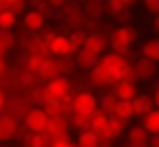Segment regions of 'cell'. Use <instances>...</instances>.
I'll use <instances>...</instances> for the list:
<instances>
[{"label": "cell", "instance_id": "obj_1", "mask_svg": "<svg viewBox=\"0 0 159 147\" xmlns=\"http://www.w3.org/2000/svg\"><path fill=\"white\" fill-rule=\"evenodd\" d=\"M97 64L102 66L104 73H106L108 88L115 86L117 81H135L133 70H130V64L126 61L124 55H117V53H104V55H99Z\"/></svg>", "mask_w": 159, "mask_h": 147}, {"label": "cell", "instance_id": "obj_2", "mask_svg": "<svg viewBox=\"0 0 159 147\" xmlns=\"http://www.w3.org/2000/svg\"><path fill=\"white\" fill-rule=\"evenodd\" d=\"M71 106H73V114H86V116H91L99 108V99L93 92H75L73 99H71Z\"/></svg>", "mask_w": 159, "mask_h": 147}, {"label": "cell", "instance_id": "obj_3", "mask_svg": "<svg viewBox=\"0 0 159 147\" xmlns=\"http://www.w3.org/2000/svg\"><path fill=\"white\" fill-rule=\"evenodd\" d=\"M130 70H133V77H135V81L139 79V81H150L155 75H157V70H159V64L157 61H150V59H135V64H130Z\"/></svg>", "mask_w": 159, "mask_h": 147}, {"label": "cell", "instance_id": "obj_4", "mask_svg": "<svg viewBox=\"0 0 159 147\" xmlns=\"http://www.w3.org/2000/svg\"><path fill=\"white\" fill-rule=\"evenodd\" d=\"M47 86V90H49V94H51V99H64L66 94H71V90H73V83H71V77H64V75H57L55 79H51L49 83H44Z\"/></svg>", "mask_w": 159, "mask_h": 147}, {"label": "cell", "instance_id": "obj_5", "mask_svg": "<svg viewBox=\"0 0 159 147\" xmlns=\"http://www.w3.org/2000/svg\"><path fill=\"white\" fill-rule=\"evenodd\" d=\"M22 125L27 128V132H44L47 128V114L42 108H31L25 116H22Z\"/></svg>", "mask_w": 159, "mask_h": 147}, {"label": "cell", "instance_id": "obj_6", "mask_svg": "<svg viewBox=\"0 0 159 147\" xmlns=\"http://www.w3.org/2000/svg\"><path fill=\"white\" fill-rule=\"evenodd\" d=\"M62 18H64V22L75 31V29H82V24L86 22V13H84V9L80 7V5H75V2H69L64 9H62Z\"/></svg>", "mask_w": 159, "mask_h": 147}, {"label": "cell", "instance_id": "obj_7", "mask_svg": "<svg viewBox=\"0 0 159 147\" xmlns=\"http://www.w3.org/2000/svg\"><path fill=\"white\" fill-rule=\"evenodd\" d=\"M47 24V15L42 11H35V9H29L25 11L22 15V29L29 31V33H35V31H42Z\"/></svg>", "mask_w": 159, "mask_h": 147}, {"label": "cell", "instance_id": "obj_8", "mask_svg": "<svg viewBox=\"0 0 159 147\" xmlns=\"http://www.w3.org/2000/svg\"><path fill=\"white\" fill-rule=\"evenodd\" d=\"M84 48H89L91 53H95L97 57L99 55H104L106 53V48H108V37L102 33V31H95V33H89V37H86V44H84Z\"/></svg>", "mask_w": 159, "mask_h": 147}, {"label": "cell", "instance_id": "obj_9", "mask_svg": "<svg viewBox=\"0 0 159 147\" xmlns=\"http://www.w3.org/2000/svg\"><path fill=\"white\" fill-rule=\"evenodd\" d=\"M73 59H75V70H84V73H89L95 64H97V55L95 53H91L89 48H80V51H75L73 53Z\"/></svg>", "mask_w": 159, "mask_h": 147}, {"label": "cell", "instance_id": "obj_10", "mask_svg": "<svg viewBox=\"0 0 159 147\" xmlns=\"http://www.w3.org/2000/svg\"><path fill=\"white\" fill-rule=\"evenodd\" d=\"M35 75H38V81L42 83V86H44V83H49L51 79H55V77L60 75L55 57H49V59H44L42 64H40V68L35 70Z\"/></svg>", "mask_w": 159, "mask_h": 147}, {"label": "cell", "instance_id": "obj_11", "mask_svg": "<svg viewBox=\"0 0 159 147\" xmlns=\"http://www.w3.org/2000/svg\"><path fill=\"white\" fill-rule=\"evenodd\" d=\"M130 103H133V116H137V119H144L155 106H152V97L150 94H135L133 99H130Z\"/></svg>", "mask_w": 159, "mask_h": 147}, {"label": "cell", "instance_id": "obj_12", "mask_svg": "<svg viewBox=\"0 0 159 147\" xmlns=\"http://www.w3.org/2000/svg\"><path fill=\"white\" fill-rule=\"evenodd\" d=\"M49 53L53 57H64V55H73V48H71V42H69V35H53L51 44H49Z\"/></svg>", "mask_w": 159, "mask_h": 147}, {"label": "cell", "instance_id": "obj_13", "mask_svg": "<svg viewBox=\"0 0 159 147\" xmlns=\"http://www.w3.org/2000/svg\"><path fill=\"white\" fill-rule=\"evenodd\" d=\"M18 119L9 114H0V143H7L18 134Z\"/></svg>", "mask_w": 159, "mask_h": 147}, {"label": "cell", "instance_id": "obj_14", "mask_svg": "<svg viewBox=\"0 0 159 147\" xmlns=\"http://www.w3.org/2000/svg\"><path fill=\"white\" fill-rule=\"evenodd\" d=\"M69 128H71V119H66V116H47V128H44V132H47L49 136L69 132Z\"/></svg>", "mask_w": 159, "mask_h": 147}, {"label": "cell", "instance_id": "obj_15", "mask_svg": "<svg viewBox=\"0 0 159 147\" xmlns=\"http://www.w3.org/2000/svg\"><path fill=\"white\" fill-rule=\"evenodd\" d=\"M108 48L113 53H117V55H124V57H128V53H130V44H128L122 35H119L117 29H113L108 33Z\"/></svg>", "mask_w": 159, "mask_h": 147}, {"label": "cell", "instance_id": "obj_16", "mask_svg": "<svg viewBox=\"0 0 159 147\" xmlns=\"http://www.w3.org/2000/svg\"><path fill=\"white\" fill-rule=\"evenodd\" d=\"M113 94L119 99V101H130L135 94H137V86H135V81H117L115 86H111Z\"/></svg>", "mask_w": 159, "mask_h": 147}, {"label": "cell", "instance_id": "obj_17", "mask_svg": "<svg viewBox=\"0 0 159 147\" xmlns=\"http://www.w3.org/2000/svg\"><path fill=\"white\" fill-rule=\"evenodd\" d=\"M44 59H49V57H44L42 53H38V51H25L20 61H22V68H25V70H33V73H35Z\"/></svg>", "mask_w": 159, "mask_h": 147}, {"label": "cell", "instance_id": "obj_18", "mask_svg": "<svg viewBox=\"0 0 159 147\" xmlns=\"http://www.w3.org/2000/svg\"><path fill=\"white\" fill-rule=\"evenodd\" d=\"M126 138H128L130 145L146 147V143H148V132L144 130V125H133V128L126 130Z\"/></svg>", "mask_w": 159, "mask_h": 147}, {"label": "cell", "instance_id": "obj_19", "mask_svg": "<svg viewBox=\"0 0 159 147\" xmlns=\"http://www.w3.org/2000/svg\"><path fill=\"white\" fill-rule=\"evenodd\" d=\"M22 145L25 147H49L51 145V136L47 132H27Z\"/></svg>", "mask_w": 159, "mask_h": 147}, {"label": "cell", "instance_id": "obj_20", "mask_svg": "<svg viewBox=\"0 0 159 147\" xmlns=\"http://www.w3.org/2000/svg\"><path fill=\"white\" fill-rule=\"evenodd\" d=\"M89 83H91V86H95V88H108L106 73H104V68L99 66V64H95V66L89 70Z\"/></svg>", "mask_w": 159, "mask_h": 147}, {"label": "cell", "instance_id": "obj_21", "mask_svg": "<svg viewBox=\"0 0 159 147\" xmlns=\"http://www.w3.org/2000/svg\"><path fill=\"white\" fill-rule=\"evenodd\" d=\"M18 83H20V88H22L25 92H29V90H33V88H38L40 86V81H38V75L33 73V70H20V75H18Z\"/></svg>", "mask_w": 159, "mask_h": 147}, {"label": "cell", "instance_id": "obj_22", "mask_svg": "<svg viewBox=\"0 0 159 147\" xmlns=\"http://www.w3.org/2000/svg\"><path fill=\"white\" fill-rule=\"evenodd\" d=\"M142 57H144V59H150V61H157V64H159V37H150V40L144 42Z\"/></svg>", "mask_w": 159, "mask_h": 147}, {"label": "cell", "instance_id": "obj_23", "mask_svg": "<svg viewBox=\"0 0 159 147\" xmlns=\"http://www.w3.org/2000/svg\"><path fill=\"white\" fill-rule=\"evenodd\" d=\"M108 130H111V136H113V141H117V138L122 136V134H126L128 125H126V121H124L122 116L113 114V116H108Z\"/></svg>", "mask_w": 159, "mask_h": 147}, {"label": "cell", "instance_id": "obj_24", "mask_svg": "<svg viewBox=\"0 0 159 147\" xmlns=\"http://www.w3.org/2000/svg\"><path fill=\"white\" fill-rule=\"evenodd\" d=\"M97 143H99V138H97V134L95 132H91V130H84V132H77V138H75V147H97Z\"/></svg>", "mask_w": 159, "mask_h": 147}, {"label": "cell", "instance_id": "obj_25", "mask_svg": "<svg viewBox=\"0 0 159 147\" xmlns=\"http://www.w3.org/2000/svg\"><path fill=\"white\" fill-rule=\"evenodd\" d=\"M142 121H144V123H142L144 130H146L148 134H159V110H157V108H152Z\"/></svg>", "mask_w": 159, "mask_h": 147}, {"label": "cell", "instance_id": "obj_26", "mask_svg": "<svg viewBox=\"0 0 159 147\" xmlns=\"http://www.w3.org/2000/svg\"><path fill=\"white\" fill-rule=\"evenodd\" d=\"M108 125V114L102 110V108H97L93 114H91V132H99V130H104Z\"/></svg>", "mask_w": 159, "mask_h": 147}, {"label": "cell", "instance_id": "obj_27", "mask_svg": "<svg viewBox=\"0 0 159 147\" xmlns=\"http://www.w3.org/2000/svg\"><path fill=\"white\" fill-rule=\"evenodd\" d=\"M16 24H18V13H13L11 9H0V29L13 31Z\"/></svg>", "mask_w": 159, "mask_h": 147}, {"label": "cell", "instance_id": "obj_28", "mask_svg": "<svg viewBox=\"0 0 159 147\" xmlns=\"http://www.w3.org/2000/svg\"><path fill=\"white\" fill-rule=\"evenodd\" d=\"M55 61H57V70H60V75H64V77H71V75L75 73V59H73V55L55 57Z\"/></svg>", "mask_w": 159, "mask_h": 147}, {"label": "cell", "instance_id": "obj_29", "mask_svg": "<svg viewBox=\"0 0 159 147\" xmlns=\"http://www.w3.org/2000/svg\"><path fill=\"white\" fill-rule=\"evenodd\" d=\"M86 37H89V33L80 31V29H75V31H71V33H69V42H71V48H73V53H75V51H80V48H84V44H86Z\"/></svg>", "mask_w": 159, "mask_h": 147}, {"label": "cell", "instance_id": "obj_30", "mask_svg": "<svg viewBox=\"0 0 159 147\" xmlns=\"http://www.w3.org/2000/svg\"><path fill=\"white\" fill-rule=\"evenodd\" d=\"M84 13L89 18H97L104 13V2H97V0H84Z\"/></svg>", "mask_w": 159, "mask_h": 147}, {"label": "cell", "instance_id": "obj_31", "mask_svg": "<svg viewBox=\"0 0 159 147\" xmlns=\"http://www.w3.org/2000/svg\"><path fill=\"white\" fill-rule=\"evenodd\" d=\"M71 128H75L77 132L91 130V116H86V114H73L71 116Z\"/></svg>", "mask_w": 159, "mask_h": 147}, {"label": "cell", "instance_id": "obj_32", "mask_svg": "<svg viewBox=\"0 0 159 147\" xmlns=\"http://www.w3.org/2000/svg\"><path fill=\"white\" fill-rule=\"evenodd\" d=\"M44 110V114L47 116H62V103H60L57 99H49L47 103H42V106H40Z\"/></svg>", "mask_w": 159, "mask_h": 147}, {"label": "cell", "instance_id": "obj_33", "mask_svg": "<svg viewBox=\"0 0 159 147\" xmlns=\"http://www.w3.org/2000/svg\"><path fill=\"white\" fill-rule=\"evenodd\" d=\"M99 106H102V110H104L108 116H113V114H115V108H117V97H115L113 92H106V94L102 97V103H99Z\"/></svg>", "mask_w": 159, "mask_h": 147}, {"label": "cell", "instance_id": "obj_34", "mask_svg": "<svg viewBox=\"0 0 159 147\" xmlns=\"http://www.w3.org/2000/svg\"><path fill=\"white\" fill-rule=\"evenodd\" d=\"M29 5V0H0V9H11L13 13L25 11Z\"/></svg>", "mask_w": 159, "mask_h": 147}, {"label": "cell", "instance_id": "obj_35", "mask_svg": "<svg viewBox=\"0 0 159 147\" xmlns=\"http://www.w3.org/2000/svg\"><path fill=\"white\" fill-rule=\"evenodd\" d=\"M115 114L122 116L124 121H130V119H133V103H130V101H119V99H117Z\"/></svg>", "mask_w": 159, "mask_h": 147}, {"label": "cell", "instance_id": "obj_36", "mask_svg": "<svg viewBox=\"0 0 159 147\" xmlns=\"http://www.w3.org/2000/svg\"><path fill=\"white\" fill-rule=\"evenodd\" d=\"M117 31H119V35H122L128 44H133V42H137L139 40V31L135 29V27H130V24H122V27H117Z\"/></svg>", "mask_w": 159, "mask_h": 147}, {"label": "cell", "instance_id": "obj_37", "mask_svg": "<svg viewBox=\"0 0 159 147\" xmlns=\"http://www.w3.org/2000/svg\"><path fill=\"white\" fill-rule=\"evenodd\" d=\"M104 7H106L108 13H115V15L124 13V11L128 9V7L124 5V0H104Z\"/></svg>", "mask_w": 159, "mask_h": 147}, {"label": "cell", "instance_id": "obj_38", "mask_svg": "<svg viewBox=\"0 0 159 147\" xmlns=\"http://www.w3.org/2000/svg\"><path fill=\"white\" fill-rule=\"evenodd\" d=\"M29 9H35V11H42V13L47 15V11H49L51 7L47 5V0H29Z\"/></svg>", "mask_w": 159, "mask_h": 147}, {"label": "cell", "instance_id": "obj_39", "mask_svg": "<svg viewBox=\"0 0 159 147\" xmlns=\"http://www.w3.org/2000/svg\"><path fill=\"white\" fill-rule=\"evenodd\" d=\"M142 2H144V9L148 13H152V15L159 13V0H142Z\"/></svg>", "mask_w": 159, "mask_h": 147}, {"label": "cell", "instance_id": "obj_40", "mask_svg": "<svg viewBox=\"0 0 159 147\" xmlns=\"http://www.w3.org/2000/svg\"><path fill=\"white\" fill-rule=\"evenodd\" d=\"M0 40H2V42H5V44H7L9 48L16 44V35H13L11 31H2V29H0Z\"/></svg>", "mask_w": 159, "mask_h": 147}, {"label": "cell", "instance_id": "obj_41", "mask_svg": "<svg viewBox=\"0 0 159 147\" xmlns=\"http://www.w3.org/2000/svg\"><path fill=\"white\" fill-rule=\"evenodd\" d=\"M69 2H71V0H47V5H49L51 9H64Z\"/></svg>", "mask_w": 159, "mask_h": 147}, {"label": "cell", "instance_id": "obj_42", "mask_svg": "<svg viewBox=\"0 0 159 147\" xmlns=\"http://www.w3.org/2000/svg\"><path fill=\"white\" fill-rule=\"evenodd\" d=\"M5 106H7V94H5L2 88H0V114L5 112Z\"/></svg>", "mask_w": 159, "mask_h": 147}, {"label": "cell", "instance_id": "obj_43", "mask_svg": "<svg viewBox=\"0 0 159 147\" xmlns=\"http://www.w3.org/2000/svg\"><path fill=\"white\" fill-rule=\"evenodd\" d=\"M5 73H7V57L0 55V75H5Z\"/></svg>", "mask_w": 159, "mask_h": 147}, {"label": "cell", "instance_id": "obj_44", "mask_svg": "<svg viewBox=\"0 0 159 147\" xmlns=\"http://www.w3.org/2000/svg\"><path fill=\"white\" fill-rule=\"evenodd\" d=\"M152 106L159 110V88H155V94H152Z\"/></svg>", "mask_w": 159, "mask_h": 147}, {"label": "cell", "instance_id": "obj_45", "mask_svg": "<svg viewBox=\"0 0 159 147\" xmlns=\"http://www.w3.org/2000/svg\"><path fill=\"white\" fill-rule=\"evenodd\" d=\"M7 53H9V46L5 44L2 40H0V55H5V57H7Z\"/></svg>", "mask_w": 159, "mask_h": 147}, {"label": "cell", "instance_id": "obj_46", "mask_svg": "<svg viewBox=\"0 0 159 147\" xmlns=\"http://www.w3.org/2000/svg\"><path fill=\"white\" fill-rule=\"evenodd\" d=\"M49 147H75L73 143H51Z\"/></svg>", "mask_w": 159, "mask_h": 147}, {"label": "cell", "instance_id": "obj_47", "mask_svg": "<svg viewBox=\"0 0 159 147\" xmlns=\"http://www.w3.org/2000/svg\"><path fill=\"white\" fill-rule=\"evenodd\" d=\"M152 29H155V31L159 33V13H157V15L152 18Z\"/></svg>", "mask_w": 159, "mask_h": 147}, {"label": "cell", "instance_id": "obj_48", "mask_svg": "<svg viewBox=\"0 0 159 147\" xmlns=\"http://www.w3.org/2000/svg\"><path fill=\"white\" fill-rule=\"evenodd\" d=\"M137 2H139V0H124V5H126V7H135Z\"/></svg>", "mask_w": 159, "mask_h": 147}, {"label": "cell", "instance_id": "obj_49", "mask_svg": "<svg viewBox=\"0 0 159 147\" xmlns=\"http://www.w3.org/2000/svg\"><path fill=\"white\" fill-rule=\"evenodd\" d=\"M97 2H104V0H97Z\"/></svg>", "mask_w": 159, "mask_h": 147}, {"label": "cell", "instance_id": "obj_50", "mask_svg": "<svg viewBox=\"0 0 159 147\" xmlns=\"http://www.w3.org/2000/svg\"><path fill=\"white\" fill-rule=\"evenodd\" d=\"M0 147H2V143H0Z\"/></svg>", "mask_w": 159, "mask_h": 147}]
</instances>
